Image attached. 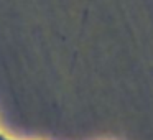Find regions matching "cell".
I'll return each instance as SVG.
<instances>
[{"label": "cell", "mask_w": 153, "mask_h": 140, "mask_svg": "<svg viewBox=\"0 0 153 140\" xmlns=\"http://www.w3.org/2000/svg\"><path fill=\"white\" fill-rule=\"evenodd\" d=\"M0 140H10V139H7L5 135H2V133H0Z\"/></svg>", "instance_id": "obj_1"}]
</instances>
